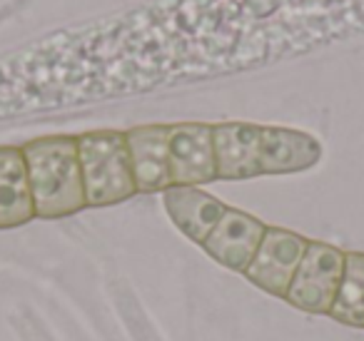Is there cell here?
Returning <instances> with one entry per match:
<instances>
[{"instance_id":"obj_1","label":"cell","mask_w":364,"mask_h":341,"mask_svg":"<svg viewBox=\"0 0 364 341\" xmlns=\"http://www.w3.org/2000/svg\"><path fill=\"white\" fill-rule=\"evenodd\" d=\"M33 205L41 220H60L87 207L77 135H46L23 145Z\"/></svg>"},{"instance_id":"obj_2","label":"cell","mask_w":364,"mask_h":341,"mask_svg":"<svg viewBox=\"0 0 364 341\" xmlns=\"http://www.w3.org/2000/svg\"><path fill=\"white\" fill-rule=\"evenodd\" d=\"M87 207H112L137 195L125 132L92 130L77 135Z\"/></svg>"},{"instance_id":"obj_3","label":"cell","mask_w":364,"mask_h":341,"mask_svg":"<svg viewBox=\"0 0 364 341\" xmlns=\"http://www.w3.org/2000/svg\"><path fill=\"white\" fill-rule=\"evenodd\" d=\"M344 254L324 242H309L284 301L309 314H329L344 274Z\"/></svg>"},{"instance_id":"obj_4","label":"cell","mask_w":364,"mask_h":341,"mask_svg":"<svg viewBox=\"0 0 364 341\" xmlns=\"http://www.w3.org/2000/svg\"><path fill=\"white\" fill-rule=\"evenodd\" d=\"M307 247L309 239H304L297 232L267 227L252 264L245 269V276L262 291L284 299Z\"/></svg>"},{"instance_id":"obj_5","label":"cell","mask_w":364,"mask_h":341,"mask_svg":"<svg viewBox=\"0 0 364 341\" xmlns=\"http://www.w3.org/2000/svg\"><path fill=\"white\" fill-rule=\"evenodd\" d=\"M170 175L172 185L200 187L218 180L213 125L180 122L170 125Z\"/></svg>"},{"instance_id":"obj_6","label":"cell","mask_w":364,"mask_h":341,"mask_svg":"<svg viewBox=\"0 0 364 341\" xmlns=\"http://www.w3.org/2000/svg\"><path fill=\"white\" fill-rule=\"evenodd\" d=\"M264 232H267V224L259 222L257 217L228 207L218 227L203 242V249L218 264L245 274V269L252 264L255 254H257V247L262 242Z\"/></svg>"},{"instance_id":"obj_7","label":"cell","mask_w":364,"mask_h":341,"mask_svg":"<svg viewBox=\"0 0 364 341\" xmlns=\"http://www.w3.org/2000/svg\"><path fill=\"white\" fill-rule=\"evenodd\" d=\"M218 180H252L262 175V125L225 122L213 125Z\"/></svg>"},{"instance_id":"obj_8","label":"cell","mask_w":364,"mask_h":341,"mask_svg":"<svg viewBox=\"0 0 364 341\" xmlns=\"http://www.w3.org/2000/svg\"><path fill=\"white\" fill-rule=\"evenodd\" d=\"M137 192H165L170 175V125H140L125 132Z\"/></svg>"},{"instance_id":"obj_9","label":"cell","mask_w":364,"mask_h":341,"mask_svg":"<svg viewBox=\"0 0 364 341\" xmlns=\"http://www.w3.org/2000/svg\"><path fill=\"white\" fill-rule=\"evenodd\" d=\"M162 205H165L172 224L200 247L228 212V205H223L218 197L205 192L203 187L170 185L162 192Z\"/></svg>"},{"instance_id":"obj_10","label":"cell","mask_w":364,"mask_h":341,"mask_svg":"<svg viewBox=\"0 0 364 341\" xmlns=\"http://www.w3.org/2000/svg\"><path fill=\"white\" fill-rule=\"evenodd\" d=\"M322 145L289 127H262V175H294L322 162Z\"/></svg>"},{"instance_id":"obj_11","label":"cell","mask_w":364,"mask_h":341,"mask_svg":"<svg viewBox=\"0 0 364 341\" xmlns=\"http://www.w3.org/2000/svg\"><path fill=\"white\" fill-rule=\"evenodd\" d=\"M31 220H36V205L23 147H0V229H13Z\"/></svg>"},{"instance_id":"obj_12","label":"cell","mask_w":364,"mask_h":341,"mask_svg":"<svg viewBox=\"0 0 364 341\" xmlns=\"http://www.w3.org/2000/svg\"><path fill=\"white\" fill-rule=\"evenodd\" d=\"M329 316L344 326L364 329V254L347 251L344 254V274L337 289Z\"/></svg>"}]
</instances>
